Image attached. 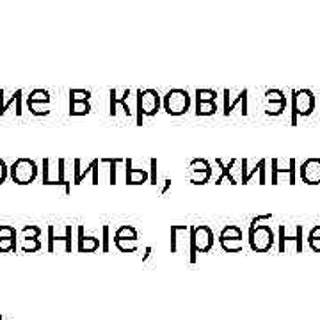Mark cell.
Returning <instances> with one entry per match:
<instances>
[{
    "instance_id": "obj_16",
    "label": "cell",
    "mask_w": 320,
    "mask_h": 320,
    "mask_svg": "<svg viewBox=\"0 0 320 320\" xmlns=\"http://www.w3.org/2000/svg\"><path fill=\"white\" fill-rule=\"evenodd\" d=\"M22 95H24V91L16 89L9 98H5V91L0 89V116H4L13 103L16 105V116H22Z\"/></svg>"
},
{
    "instance_id": "obj_40",
    "label": "cell",
    "mask_w": 320,
    "mask_h": 320,
    "mask_svg": "<svg viewBox=\"0 0 320 320\" xmlns=\"http://www.w3.org/2000/svg\"><path fill=\"white\" fill-rule=\"evenodd\" d=\"M0 237H16V229L13 226H0Z\"/></svg>"
},
{
    "instance_id": "obj_33",
    "label": "cell",
    "mask_w": 320,
    "mask_h": 320,
    "mask_svg": "<svg viewBox=\"0 0 320 320\" xmlns=\"http://www.w3.org/2000/svg\"><path fill=\"white\" fill-rule=\"evenodd\" d=\"M283 100H287V96H285V93L281 89H269V91H265V101L267 103H274V101H283Z\"/></svg>"
},
{
    "instance_id": "obj_7",
    "label": "cell",
    "mask_w": 320,
    "mask_h": 320,
    "mask_svg": "<svg viewBox=\"0 0 320 320\" xmlns=\"http://www.w3.org/2000/svg\"><path fill=\"white\" fill-rule=\"evenodd\" d=\"M73 166H75V168H73V183H75V185H80V183L86 180L87 174H91L93 176L91 178L93 185H98V183H100V168H98V166H100V160H98V158H93L86 168H82L80 158H75V160H73Z\"/></svg>"
},
{
    "instance_id": "obj_34",
    "label": "cell",
    "mask_w": 320,
    "mask_h": 320,
    "mask_svg": "<svg viewBox=\"0 0 320 320\" xmlns=\"http://www.w3.org/2000/svg\"><path fill=\"white\" fill-rule=\"evenodd\" d=\"M215 96L214 89H196V101H215Z\"/></svg>"
},
{
    "instance_id": "obj_27",
    "label": "cell",
    "mask_w": 320,
    "mask_h": 320,
    "mask_svg": "<svg viewBox=\"0 0 320 320\" xmlns=\"http://www.w3.org/2000/svg\"><path fill=\"white\" fill-rule=\"evenodd\" d=\"M114 239H128V240H137V231H135V228H132V226L124 224L121 226V228H118V231H116Z\"/></svg>"
},
{
    "instance_id": "obj_35",
    "label": "cell",
    "mask_w": 320,
    "mask_h": 320,
    "mask_svg": "<svg viewBox=\"0 0 320 320\" xmlns=\"http://www.w3.org/2000/svg\"><path fill=\"white\" fill-rule=\"evenodd\" d=\"M29 110L34 116H48L50 114V107L45 105V103H27Z\"/></svg>"
},
{
    "instance_id": "obj_8",
    "label": "cell",
    "mask_w": 320,
    "mask_h": 320,
    "mask_svg": "<svg viewBox=\"0 0 320 320\" xmlns=\"http://www.w3.org/2000/svg\"><path fill=\"white\" fill-rule=\"evenodd\" d=\"M271 172H272V176H271V183L272 185H277L279 183V174H283V176H288V183L290 185H295L297 183V162L295 158H288V166L287 168H279V160L277 158H272V162H271Z\"/></svg>"
},
{
    "instance_id": "obj_6",
    "label": "cell",
    "mask_w": 320,
    "mask_h": 320,
    "mask_svg": "<svg viewBox=\"0 0 320 320\" xmlns=\"http://www.w3.org/2000/svg\"><path fill=\"white\" fill-rule=\"evenodd\" d=\"M274 233L271 226L260 224L256 228H249V246L254 253H267L274 246Z\"/></svg>"
},
{
    "instance_id": "obj_12",
    "label": "cell",
    "mask_w": 320,
    "mask_h": 320,
    "mask_svg": "<svg viewBox=\"0 0 320 320\" xmlns=\"http://www.w3.org/2000/svg\"><path fill=\"white\" fill-rule=\"evenodd\" d=\"M47 233H48V246H47L48 253H55V244H59V242H64V253H72V226H66L64 237L55 235V228L53 226H48Z\"/></svg>"
},
{
    "instance_id": "obj_17",
    "label": "cell",
    "mask_w": 320,
    "mask_h": 320,
    "mask_svg": "<svg viewBox=\"0 0 320 320\" xmlns=\"http://www.w3.org/2000/svg\"><path fill=\"white\" fill-rule=\"evenodd\" d=\"M100 239H96L93 235H84V226L78 228V253H95L100 249Z\"/></svg>"
},
{
    "instance_id": "obj_26",
    "label": "cell",
    "mask_w": 320,
    "mask_h": 320,
    "mask_svg": "<svg viewBox=\"0 0 320 320\" xmlns=\"http://www.w3.org/2000/svg\"><path fill=\"white\" fill-rule=\"evenodd\" d=\"M43 244L39 242V239H24L22 242V253H38L41 251Z\"/></svg>"
},
{
    "instance_id": "obj_23",
    "label": "cell",
    "mask_w": 320,
    "mask_h": 320,
    "mask_svg": "<svg viewBox=\"0 0 320 320\" xmlns=\"http://www.w3.org/2000/svg\"><path fill=\"white\" fill-rule=\"evenodd\" d=\"M114 246L121 253H135L137 251V240L128 239H114Z\"/></svg>"
},
{
    "instance_id": "obj_1",
    "label": "cell",
    "mask_w": 320,
    "mask_h": 320,
    "mask_svg": "<svg viewBox=\"0 0 320 320\" xmlns=\"http://www.w3.org/2000/svg\"><path fill=\"white\" fill-rule=\"evenodd\" d=\"M191 233V249H189V260L196 263L197 253H210L214 247V231L208 226H189Z\"/></svg>"
},
{
    "instance_id": "obj_38",
    "label": "cell",
    "mask_w": 320,
    "mask_h": 320,
    "mask_svg": "<svg viewBox=\"0 0 320 320\" xmlns=\"http://www.w3.org/2000/svg\"><path fill=\"white\" fill-rule=\"evenodd\" d=\"M9 178V166L5 164L4 158H0V185Z\"/></svg>"
},
{
    "instance_id": "obj_36",
    "label": "cell",
    "mask_w": 320,
    "mask_h": 320,
    "mask_svg": "<svg viewBox=\"0 0 320 320\" xmlns=\"http://www.w3.org/2000/svg\"><path fill=\"white\" fill-rule=\"evenodd\" d=\"M22 233H24V239H39L41 228H38V226H34V224H29L22 229Z\"/></svg>"
},
{
    "instance_id": "obj_30",
    "label": "cell",
    "mask_w": 320,
    "mask_h": 320,
    "mask_svg": "<svg viewBox=\"0 0 320 320\" xmlns=\"http://www.w3.org/2000/svg\"><path fill=\"white\" fill-rule=\"evenodd\" d=\"M219 239H242V229L239 226H226L221 231Z\"/></svg>"
},
{
    "instance_id": "obj_5",
    "label": "cell",
    "mask_w": 320,
    "mask_h": 320,
    "mask_svg": "<svg viewBox=\"0 0 320 320\" xmlns=\"http://www.w3.org/2000/svg\"><path fill=\"white\" fill-rule=\"evenodd\" d=\"M162 105L169 116H183L191 107V96L185 89L176 87V89H171V91L166 93Z\"/></svg>"
},
{
    "instance_id": "obj_43",
    "label": "cell",
    "mask_w": 320,
    "mask_h": 320,
    "mask_svg": "<svg viewBox=\"0 0 320 320\" xmlns=\"http://www.w3.org/2000/svg\"><path fill=\"white\" fill-rule=\"evenodd\" d=\"M308 239H320V226H315V228L311 229Z\"/></svg>"
},
{
    "instance_id": "obj_11",
    "label": "cell",
    "mask_w": 320,
    "mask_h": 320,
    "mask_svg": "<svg viewBox=\"0 0 320 320\" xmlns=\"http://www.w3.org/2000/svg\"><path fill=\"white\" fill-rule=\"evenodd\" d=\"M299 176L306 185H320V158H308L299 168Z\"/></svg>"
},
{
    "instance_id": "obj_3",
    "label": "cell",
    "mask_w": 320,
    "mask_h": 320,
    "mask_svg": "<svg viewBox=\"0 0 320 320\" xmlns=\"http://www.w3.org/2000/svg\"><path fill=\"white\" fill-rule=\"evenodd\" d=\"M315 109V95L310 89H292V126H297L299 116H311Z\"/></svg>"
},
{
    "instance_id": "obj_14",
    "label": "cell",
    "mask_w": 320,
    "mask_h": 320,
    "mask_svg": "<svg viewBox=\"0 0 320 320\" xmlns=\"http://www.w3.org/2000/svg\"><path fill=\"white\" fill-rule=\"evenodd\" d=\"M124 166H126V185H143L144 182H148V171L141 168H134L132 158H126Z\"/></svg>"
},
{
    "instance_id": "obj_4",
    "label": "cell",
    "mask_w": 320,
    "mask_h": 320,
    "mask_svg": "<svg viewBox=\"0 0 320 320\" xmlns=\"http://www.w3.org/2000/svg\"><path fill=\"white\" fill-rule=\"evenodd\" d=\"M9 176L18 185H30L38 178V164L32 158H16L9 166Z\"/></svg>"
},
{
    "instance_id": "obj_25",
    "label": "cell",
    "mask_w": 320,
    "mask_h": 320,
    "mask_svg": "<svg viewBox=\"0 0 320 320\" xmlns=\"http://www.w3.org/2000/svg\"><path fill=\"white\" fill-rule=\"evenodd\" d=\"M215 110H217L215 101H196L197 116H212V114H215Z\"/></svg>"
},
{
    "instance_id": "obj_20",
    "label": "cell",
    "mask_w": 320,
    "mask_h": 320,
    "mask_svg": "<svg viewBox=\"0 0 320 320\" xmlns=\"http://www.w3.org/2000/svg\"><path fill=\"white\" fill-rule=\"evenodd\" d=\"M27 103H45V105H50V93L45 91V89H34L27 96Z\"/></svg>"
},
{
    "instance_id": "obj_44",
    "label": "cell",
    "mask_w": 320,
    "mask_h": 320,
    "mask_svg": "<svg viewBox=\"0 0 320 320\" xmlns=\"http://www.w3.org/2000/svg\"><path fill=\"white\" fill-rule=\"evenodd\" d=\"M169 187H171V180H169V178H166V180H164L162 189H160V194H166V192H168Z\"/></svg>"
},
{
    "instance_id": "obj_19",
    "label": "cell",
    "mask_w": 320,
    "mask_h": 320,
    "mask_svg": "<svg viewBox=\"0 0 320 320\" xmlns=\"http://www.w3.org/2000/svg\"><path fill=\"white\" fill-rule=\"evenodd\" d=\"M219 242L226 253H240L244 249V239H219Z\"/></svg>"
},
{
    "instance_id": "obj_15",
    "label": "cell",
    "mask_w": 320,
    "mask_h": 320,
    "mask_svg": "<svg viewBox=\"0 0 320 320\" xmlns=\"http://www.w3.org/2000/svg\"><path fill=\"white\" fill-rule=\"evenodd\" d=\"M109 95H110V103H109L110 116H116V107H118V105L123 107L124 114H126V116H132V109H130V105H128L130 87H126V89H124L123 95H121V96H118V91H116V87H114V89H110Z\"/></svg>"
},
{
    "instance_id": "obj_39",
    "label": "cell",
    "mask_w": 320,
    "mask_h": 320,
    "mask_svg": "<svg viewBox=\"0 0 320 320\" xmlns=\"http://www.w3.org/2000/svg\"><path fill=\"white\" fill-rule=\"evenodd\" d=\"M151 164V172H149V183L151 185H157V158H151L149 160Z\"/></svg>"
},
{
    "instance_id": "obj_18",
    "label": "cell",
    "mask_w": 320,
    "mask_h": 320,
    "mask_svg": "<svg viewBox=\"0 0 320 320\" xmlns=\"http://www.w3.org/2000/svg\"><path fill=\"white\" fill-rule=\"evenodd\" d=\"M57 185L64 187L66 194L72 191V183L66 180V160L64 158H57Z\"/></svg>"
},
{
    "instance_id": "obj_2",
    "label": "cell",
    "mask_w": 320,
    "mask_h": 320,
    "mask_svg": "<svg viewBox=\"0 0 320 320\" xmlns=\"http://www.w3.org/2000/svg\"><path fill=\"white\" fill-rule=\"evenodd\" d=\"M137 124L143 126L144 116H155L160 110L162 100L155 89H137Z\"/></svg>"
},
{
    "instance_id": "obj_9",
    "label": "cell",
    "mask_w": 320,
    "mask_h": 320,
    "mask_svg": "<svg viewBox=\"0 0 320 320\" xmlns=\"http://www.w3.org/2000/svg\"><path fill=\"white\" fill-rule=\"evenodd\" d=\"M224 116H229L237 107L242 103V116H247V89H242V91H237L233 96L231 89H224Z\"/></svg>"
},
{
    "instance_id": "obj_24",
    "label": "cell",
    "mask_w": 320,
    "mask_h": 320,
    "mask_svg": "<svg viewBox=\"0 0 320 320\" xmlns=\"http://www.w3.org/2000/svg\"><path fill=\"white\" fill-rule=\"evenodd\" d=\"M210 178H212V171H194L191 172L189 180H191L192 185H205V183L210 182Z\"/></svg>"
},
{
    "instance_id": "obj_31",
    "label": "cell",
    "mask_w": 320,
    "mask_h": 320,
    "mask_svg": "<svg viewBox=\"0 0 320 320\" xmlns=\"http://www.w3.org/2000/svg\"><path fill=\"white\" fill-rule=\"evenodd\" d=\"M16 249V237H0V253H11Z\"/></svg>"
},
{
    "instance_id": "obj_10",
    "label": "cell",
    "mask_w": 320,
    "mask_h": 320,
    "mask_svg": "<svg viewBox=\"0 0 320 320\" xmlns=\"http://www.w3.org/2000/svg\"><path fill=\"white\" fill-rule=\"evenodd\" d=\"M247 164L249 160L247 158H242V160H239V171H240V178H239V183H242V185H247L249 182H251V178L258 172L260 174V185H263L265 183V164H267V160L265 158H260L258 162H256V166H254L251 171L247 169Z\"/></svg>"
},
{
    "instance_id": "obj_32",
    "label": "cell",
    "mask_w": 320,
    "mask_h": 320,
    "mask_svg": "<svg viewBox=\"0 0 320 320\" xmlns=\"http://www.w3.org/2000/svg\"><path fill=\"white\" fill-rule=\"evenodd\" d=\"M89 98H91V91H86V89L70 91V101H89Z\"/></svg>"
},
{
    "instance_id": "obj_28",
    "label": "cell",
    "mask_w": 320,
    "mask_h": 320,
    "mask_svg": "<svg viewBox=\"0 0 320 320\" xmlns=\"http://www.w3.org/2000/svg\"><path fill=\"white\" fill-rule=\"evenodd\" d=\"M287 109V100L283 101H274V103H267L265 107V114L267 116H281Z\"/></svg>"
},
{
    "instance_id": "obj_42",
    "label": "cell",
    "mask_w": 320,
    "mask_h": 320,
    "mask_svg": "<svg viewBox=\"0 0 320 320\" xmlns=\"http://www.w3.org/2000/svg\"><path fill=\"white\" fill-rule=\"evenodd\" d=\"M308 244L315 253H320V239H308Z\"/></svg>"
},
{
    "instance_id": "obj_13",
    "label": "cell",
    "mask_w": 320,
    "mask_h": 320,
    "mask_svg": "<svg viewBox=\"0 0 320 320\" xmlns=\"http://www.w3.org/2000/svg\"><path fill=\"white\" fill-rule=\"evenodd\" d=\"M288 242H295V253H302V226H295V235L288 237L285 224L279 226V253L287 251Z\"/></svg>"
},
{
    "instance_id": "obj_21",
    "label": "cell",
    "mask_w": 320,
    "mask_h": 320,
    "mask_svg": "<svg viewBox=\"0 0 320 320\" xmlns=\"http://www.w3.org/2000/svg\"><path fill=\"white\" fill-rule=\"evenodd\" d=\"M123 158H100V164H105L109 166V183L110 185H116V169L120 164H123Z\"/></svg>"
},
{
    "instance_id": "obj_41",
    "label": "cell",
    "mask_w": 320,
    "mask_h": 320,
    "mask_svg": "<svg viewBox=\"0 0 320 320\" xmlns=\"http://www.w3.org/2000/svg\"><path fill=\"white\" fill-rule=\"evenodd\" d=\"M272 217V214H263V215H256L253 221H251V228H256V226H260V222L262 221H267Z\"/></svg>"
},
{
    "instance_id": "obj_45",
    "label": "cell",
    "mask_w": 320,
    "mask_h": 320,
    "mask_svg": "<svg viewBox=\"0 0 320 320\" xmlns=\"http://www.w3.org/2000/svg\"><path fill=\"white\" fill-rule=\"evenodd\" d=\"M153 249L151 247H146V251H144V256H143V262H146V260L149 258V254H151Z\"/></svg>"
},
{
    "instance_id": "obj_22",
    "label": "cell",
    "mask_w": 320,
    "mask_h": 320,
    "mask_svg": "<svg viewBox=\"0 0 320 320\" xmlns=\"http://www.w3.org/2000/svg\"><path fill=\"white\" fill-rule=\"evenodd\" d=\"M91 112L89 101H70V114L72 116H86Z\"/></svg>"
},
{
    "instance_id": "obj_29",
    "label": "cell",
    "mask_w": 320,
    "mask_h": 320,
    "mask_svg": "<svg viewBox=\"0 0 320 320\" xmlns=\"http://www.w3.org/2000/svg\"><path fill=\"white\" fill-rule=\"evenodd\" d=\"M189 171L194 172V171H212V166L208 160L205 158H194L191 164H189Z\"/></svg>"
},
{
    "instance_id": "obj_37",
    "label": "cell",
    "mask_w": 320,
    "mask_h": 320,
    "mask_svg": "<svg viewBox=\"0 0 320 320\" xmlns=\"http://www.w3.org/2000/svg\"><path fill=\"white\" fill-rule=\"evenodd\" d=\"M101 233H103V239H101V251L103 253H109V249H110V246H109V242H110V228L109 226H103L101 228Z\"/></svg>"
}]
</instances>
